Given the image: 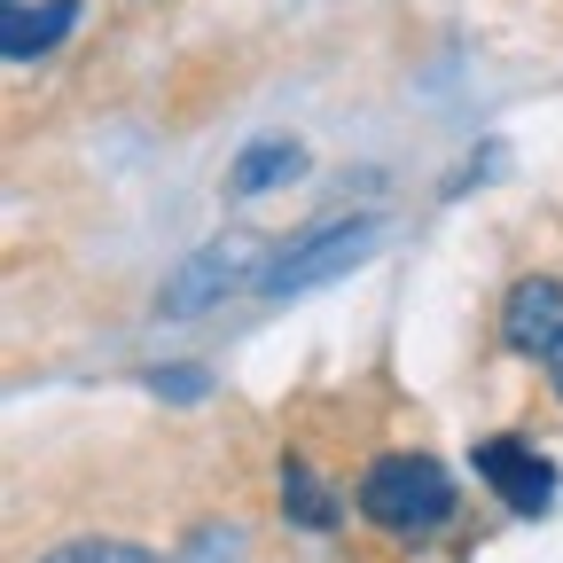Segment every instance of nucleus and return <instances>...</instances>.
Returning a JSON list of instances; mask_svg holds the SVG:
<instances>
[{"label": "nucleus", "mask_w": 563, "mask_h": 563, "mask_svg": "<svg viewBox=\"0 0 563 563\" xmlns=\"http://www.w3.org/2000/svg\"><path fill=\"white\" fill-rule=\"evenodd\" d=\"M352 509H361L368 532L415 548V540H431V532L454 525L462 485H454V470H446L439 454H422V446H384V454H368L361 477H352Z\"/></svg>", "instance_id": "f257e3e1"}, {"label": "nucleus", "mask_w": 563, "mask_h": 563, "mask_svg": "<svg viewBox=\"0 0 563 563\" xmlns=\"http://www.w3.org/2000/svg\"><path fill=\"white\" fill-rule=\"evenodd\" d=\"M384 243V211H329V220H313L306 235H290L274 258H266V298H290V290H313V282L361 266L368 251Z\"/></svg>", "instance_id": "f03ea898"}, {"label": "nucleus", "mask_w": 563, "mask_h": 563, "mask_svg": "<svg viewBox=\"0 0 563 563\" xmlns=\"http://www.w3.org/2000/svg\"><path fill=\"white\" fill-rule=\"evenodd\" d=\"M243 282H266V243H258L251 228H235V235H211L203 251H188V258L165 274L157 313H165V321H196V313H211L220 298H235Z\"/></svg>", "instance_id": "7ed1b4c3"}, {"label": "nucleus", "mask_w": 563, "mask_h": 563, "mask_svg": "<svg viewBox=\"0 0 563 563\" xmlns=\"http://www.w3.org/2000/svg\"><path fill=\"white\" fill-rule=\"evenodd\" d=\"M470 470H477V485H485L509 517H548V509H555V462H548L532 439H517V431L477 439V446H470Z\"/></svg>", "instance_id": "20e7f679"}, {"label": "nucleus", "mask_w": 563, "mask_h": 563, "mask_svg": "<svg viewBox=\"0 0 563 563\" xmlns=\"http://www.w3.org/2000/svg\"><path fill=\"white\" fill-rule=\"evenodd\" d=\"M493 336L517 361H548L563 336V274H517L501 290V313H493Z\"/></svg>", "instance_id": "39448f33"}, {"label": "nucleus", "mask_w": 563, "mask_h": 563, "mask_svg": "<svg viewBox=\"0 0 563 563\" xmlns=\"http://www.w3.org/2000/svg\"><path fill=\"white\" fill-rule=\"evenodd\" d=\"M274 493H282V517H290V532H336V525H344V493L329 485V470H321L313 454H282Z\"/></svg>", "instance_id": "423d86ee"}, {"label": "nucleus", "mask_w": 563, "mask_h": 563, "mask_svg": "<svg viewBox=\"0 0 563 563\" xmlns=\"http://www.w3.org/2000/svg\"><path fill=\"white\" fill-rule=\"evenodd\" d=\"M87 16V0H9V9H0V55L9 63H40V55H55L63 47V32Z\"/></svg>", "instance_id": "0eeeda50"}, {"label": "nucleus", "mask_w": 563, "mask_h": 563, "mask_svg": "<svg viewBox=\"0 0 563 563\" xmlns=\"http://www.w3.org/2000/svg\"><path fill=\"white\" fill-rule=\"evenodd\" d=\"M298 173H306V150H298V141H290V133H258L251 150L228 165V196L251 203V196H266V188H282V180H298Z\"/></svg>", "instance_id": "6e6552de"}, {"label": "nucleus", "mask_w": 563, "mask_h": 563, "mask_svg": "<svg viewBox=\"0 0 563 563\" xmlns=\"http://www.w3.org/2000/svg\"><path fill=\"white\" fill-rule=\"evenodd\" d=\"M40 563H165L157 548H141V540H102V532H70L55 540Z\"/></svg>", "instance_id": "1a4fd4ad"}, {"label": "nucleus", "mask_w": 563, "mask_h": 563, "mask_svg": "<svg viewBox=\"0 0 563 563\" xmlns=\"http://www.w3.org/2000/svg\"><path fill=\"white\" fill-rule=\"evenodd\" d=\"M243 555V525H196V540L180 548V563H235Z\"/></svg>", "instance_id": "9d476101"}, {"label": "nucleus", "mask_w": 563, "mask_h": 563, "mask_svg": "<svg viewBox=\"0 0 563 563\" xmlns=\"http://www.w3.org/2000/svg\"><path fill=\"white\" fill-rule=\"evenodd\" d=\"M150 391H157V399H203L211 376H203V368H150Z\"/></svg>", "instance_id": "9b49d317"}, {"label": "nucleus", "mask_w": 563, "mask_h": 563, "mask_svg": "<svg viewBox=\"0 0 563 563\" xmlns=\"http://www.w3.org/2000/svg\"><path fill=\"white\" fill-rule=\"evenodd\" d=\"M540 368H548V391L563 399V336H555V352H548V361H540Z\"/></svg>", "instance_id": "f8f14e48"}]
</instances>
